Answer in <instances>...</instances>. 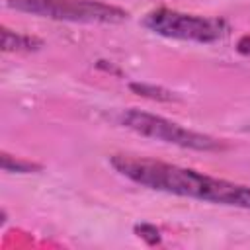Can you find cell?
Returning <instances> with one entry per match:
<instances>
[{
    "label": "cell",
    "instance_id": "1",
    "mask_svg": "<svg viewBox=\"0 0 250 250\" xmlns=\"http://www.w3.org/2000/svg\"><path fill=\"white\" fill-rule=\"evenodd\" d=\"M109 164L123 178L152 189L180 197H191L207 203L250 209V186L234 184L223 178H213L203 172L168 164L143 156L113 154Z\"/></svg>",
    "mask_w": 250,
    "mask_h": 250
},
{
    "label": "cell",
    "instance_id": "2",
    "mask_svg": "<svg viewBox=\"0 0 250 250\" xmlns=\"http://www.w3.org/2000/svg\"><path fill=\"white\" fill-rule=\"evenodd\" d=\"M8 10L72 23H121L127 10L100 0H6Z\"/></svg>",
    "mask_w": 250,
    "mask_h": 250
},
{
    "label": "cell",
    "instance_id": "3",
    "mask_svg": "<svg viewBox=\"0 0 250 250\" xmlns=\"http://www.w3.org/2000/svg\"><path fill=\"white\" fill-rule=\"evenodd\" d=\"M119 123L145 137V139H152V141H160L166 145H174L180 148H189V150H199V152H213V150H223L227 145L221 139H215L211 135L205 133H197L191 131L188 127H182L176 121H170L162 115H154L148 111H141V109H125L119 113Z\"/></svg>",
    "mask_w": 250,
    "mask_h": 250
},
{
    "label": "cell",
    "instance_id": "4",
    "mask_svg": "<svg viewBox=\"0 0 250 250\" xmlns=\"http://www.w3.org/2000/svg\"><path fill=\"white\" fill-rule=\"evenodd\" d=\"M143 25L160 37L191 43H215L227 33V23L219 18H205L170 8L148 12L143 18Z\"/></svg>",
    "mask_w": 250,
    "mask_h": 250
},
{
    "label": "cell",
    "instance_id": "5",
    "mask_svg": "<svg viewBox=\"0 0 250 250\" xmlns=\"http://www.w3.org/2000/svg\"><path fill=\"white\" fill-rule=\"evenodd\" d=\"M41 47H43V41L39 37L2 27V51L4 53H31Z\"/></svg>",
    "mask_w": 250,
    "mask_h": 250
},
{
    "label": "cell",
    "instance_id": "6",
    "mask_svg": "<svg viewBox=\"0 0 250 250\" xmlns=\"http://www.w3.org/2000/svg\"><path fill=\"white\" fill-rule=\"evenodd\" d=\"M0 166H2L4 172H12V174H35V172L43 170L41 164L31 162V160H23V158H18V156H12L8 152L0 154Z\"/></svg>",
    "mask_w": 250,
    "mask_h": 250
},
{
    "label": "cell",
    "instance_id": "7",
    "mask_svg": "<svg viewBox=\"0 0 250 250\" xmlns=\"http://www.w3.org/2000/svg\"><path fill=\"white\" fill-rule=\"evenodd\" d=\"M131 92L143 96V98H150V100H156V102H170L174 100L172 92L166 90V88H160V86H154V84H139V82H131L129 84Z\"/></svg>",
    "mask_w": 250,
    "mask_h": 250
},
{
    "label": "cell",
    "instance_id": "8",
    "mask_svg": "<svg viewBox=\"0 0 250 250\" xmlns=\"http://www.w3.org/2000/svg\"><path fill=\"white\" fill-rule=\"evenodd\" d=\"M135 234H137L139 238H143V240H145L146 244H150V246L160 244V240H162L160 229L154 227V225H150V223H139V225H135Z\"/></svg>",
    "mask_w": 250,
    "mask_h": 250
},
{
    "label": "cell",
    "instance_id": "9",
    "mask_svg": "<svg viewBox=\"0 0 250 250\" xmlns=\"http://www.w3.org/2000/svg\"><path fill=\"white\" fill-rule=\"evenodd\" d=\"M236 49H238L240 53L248 55V53H250V35H244V37H240V41H238Z\"/></svg>",
    "mask_w": 250,
    "mask_h": 250
}]
</instances>
